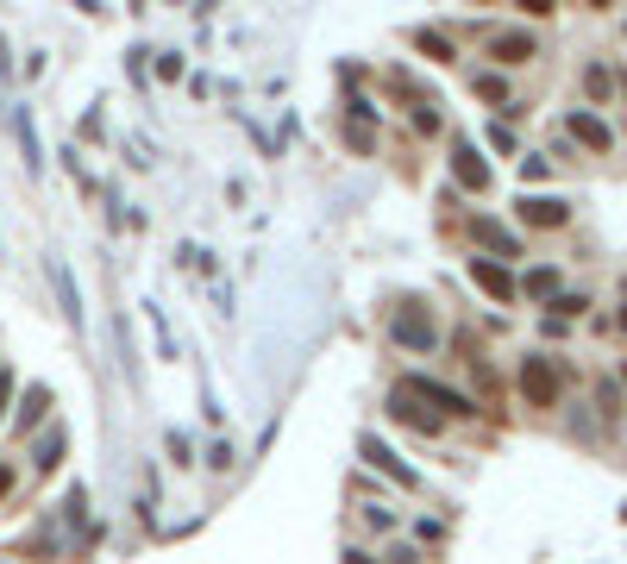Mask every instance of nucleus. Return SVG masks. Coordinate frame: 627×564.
I'll return each instance as SVG.
<instances>
[{
    "label": "nucleus",
    "instance_id": "nucleus-1",
    "mask_svg": "<svg viewBox=\"0 0 627 564\" xmlns=\"http://www.w3.org/2000/svg\"><path fill=\"white\" fill-rule=\"evenodd\" d=\"M396 389H408L414 402H433L439 414H452V420H471V414H483L471 395H458V389H446V383H433V376H402Z\"/></svg>",
    "mask_w": 627,
    "mask_h": 564
},
{
    "label": "nucleus",
    "instance_id": "nucleus-2",
    "mask_svg": "<svg viewBox=\"0 0 627 564\" xmlns=\"http://www.w3.org/2000/svg\"><path fill=\"white\" fill-rule=\"evenodd\" d=\"M521 402L527 408H559V370H552V358L521 364Z\"/></svg>",
    "mask_w": 627,
    "mask_h": 564
},
{
    "label": "nucleus",
    "instance_id": "nucleus-3",
    "mask_svg": "<svg viewBox=\"0 0 627 564\" xmlns=\"http://www.w3.org/2000/svg\"><path fill=\"white\" fill-rule=\"evenodd\" d=\"M452 176H458V188H471V195H490V163H483V151L471 138L452 145Z\"/></svg>",
    "mask_w": 627,
    "mask_h": 564
},
{
    "label": "nucleus",
    "instance_id": "nucleus-4",
    "mask_svg": "<svg viewBox=\"0 0 627 564\" xmlns=\"http://www.w3.org/2000/svg\"><path fill=\"white\" fill-rule=\"evenodd\" d=\"M389 339H396V345H414V351H433V345H439V326H433L421 308H402L396 320H389Z\"/></svg>",
    "mask_w": 627,
    "mask_h": 564
},
{
    "label": "nucleus",
    "instance_id": "nucleus-5",
    "mask_svg": "<svg viewBox=\"0 0 627 564\" xmlns=\"http://www.w3.org/2000/svg\"><path fill=\"white\" fill-rule=\"evenodd\" d=\"M358 452H364V464H370V470H383V477H396L402 489H414V483H421V477H414V470H408L396 452H389V445H383L377 433H364V439H358Z\"/></svg>",
    "mask_w": 627,
    "mask_h": 564
},
{
    "label": "nucleus",
    "instance_id": "nucleus-6",
    "mask_svg": "<svg viewBox=\"0 0 627 564\" xmlns=\"http://www.w3.org/2000/svg\"><path fill=\"white\" fill-rule=\"evenodd\" d=\"M490 57L508 63V69H521V63L540 57V38H533V32H490Z\"/></svg>",
    "mask_w": 627,
    "mask_h": 564
},
{
    "label": "nucleus",
    "instance_id": "nucleus-7",
    "mask_svg": "<svg viewBox=\"0 0 627 564\" xmlns=\"http://www.w3.org/2000/svg\"><path fill=\"white\" fill-rule=\"evenodd\" d=\"M471 282H477L483 295H496V301H515V295H521V282L508 276L496 257H471Z\"/></svg>",
    "mask_w": 627,
    "mask_h": 564
},
{
    "label": "nucleus",
    "instance_id": "nucleus-8",
    "mask_svg": "<svg viewBox=\"0 0 627 564\" xmlns=\"http://www.w3.org/2000/svg\"><path fill=\"white\" fill-rule=\"evenodd\" d=\"M521 220L527 226H565L571 201H559V195H521Z\"/></svg>",
    "mask_w": 627,
    "mask_h": 564
},
{
    "label": "nucleus",
    "instance_id": "nucleus-9",
    "mask_svg": "<svg viewBox=\"0 0 627 564\" xmlns=\"http://www.w3.org/2000/svg\"><path fill=\"white\" fill-rule=\"evenodd\" d=\"M565 126H571V138H577V145H590L596 157H602V151H615V132H609V126H602V120H596V113H584V107H577V113H571V120H565Z\"/></svg>",
    "mask_w": 627,
    "mask_h": 564
},
{
    "label": "nucleus",
    "instance_id": "nucleus-10",
    "mask_svg": "<svg viewBox=\"0 0 627 564\" xmlns=\"http://www.w3.org/2000/svg\"><path fill=\"white\" fill-rule=\"evenodd\" d=\"M389 414H396V420H408L414 433H439V427H446V414H421V408H414V395H408V389H396V402H389Z\"/></svg>",
    "mask_w": 627,
    "mask_h": 564
},
{
    "label": "nucleus",
    "instance_id": "nucleus-11",
    "mask_svg": "<svg viewBox=\"0 0 627 564\" xmlns=\"http://www.w3.org/2000/svg\"><path fill=\"white\" fill-rule=\"evenodd\" d=\"M471 239L490 245V251H502V257H521V239L508 226H496V220H471Z\"/></svg>",
    "mask_w": 627,
    "mask_h": 564
},
{
    "label": "nucleus",
    "instance_id": "nucleus-12",
    "mask_svg": "<svg viewBox=\"0 0 627 564\" xmlns=\"http://www.w3.org/2000/svg\"><path fill=\"white\" fill-rule=\"evenodd\" d=\"M521 289H527L533 301H546V295H559V270H552V264H540V270H527V276H521Z\"/></svg>",
    "mask_w": 627,
    "mask_h": 564
},
{
    "label": "nucleus",
    "instance_id": "nucleus-13",
    "mask_svg": "<svg viewBox=\"0 0 627 564\" xmlns=\"http://www.w3.org/2000/svg\"><path fill=\"white\" fill-rule=\"evenodd\" d=\"M414 51H427L433 63H452V38L433 32V26H421V32H414Z\"/></svg>",
    "mask_w": 627,
    "mask_h": 564
},
{
    "label": "nucleus",
    "instance_id": "nucleus-14",
    "mask_svg": "<svg viewBox=\"0 0 627 564\" xmlns=\"http://www.w3.org/2000/svg\"><path fill=\"white\" fill-rule=\"evenodd\" d=\"M44 408H51V389H26V395H19V427L44 420Z\"/></svg>",
    "mask_w": 627,
    "mask_h": 564
},
{
    "label": "nucleus",
    "instance_id": "nucleus-15",
    "mask_svg": "<svg viewBox=\"0 0 627 564\" xmlns=\"http://www.w3.org/2000/svg\"><path fill=\"white\" fill-rule=\"evenodd\" d=\"M596 408H602V420L615 427V420H621V383H609V376H602V383H596Z\"/></svg>",
    "mask_w": 627,
    "mask_h": 564
},
{
    "label": "nucleus",
    "instance_id": "nucleus-16",
    "mask_svg": "<svg viewBox=\"0 0 627 564\" xmlns=\"http://www.w3.org/2000/svg\"><path fill=\"white\" fill-rule=\"evenodd\" d=\"M477 94H483L490 107H515V101H508V82L496 76V69H483V76H477Z\"/></svg>",
    "mask_w": 627,
    "mask_h": 564
},
{
    "label": "nucleus",
    "instance_id": "nucleus-17",
    "mask_svg": "<svg viewBox=\"0 0 627 564\" xmlns=\"http://www.w3.org/2000/svg\"><path fill=\"white\" fill-rule=\"evenodd\" d=\"M584 88H590V101H609V94H615V76H609L602 63H590V69H584Z\"/></svg>",
    "mask_w": 627,
    "mask_h": 564
},
{
    "label": "nucleus",
    "instance_id": "nucleus-18",
    "mask_svg": "<svg viewBox=\"0 0 627 564\" xmlns=\"http://www.w3.org/2000/svg\"><path fill=\"white\" fill-rule=\"evenodd\" d=\"M414 132H427V138H433V132H439V113H433V107H427V101H421V107H414Z\"/></svg>",
    "mask_w": 627,
    "mask_h": 564
},
{
    "label": "nucleus",
    "instance_id": "nucleus-19",
    "mask_svg": "<svg viewBox=\"0 0 627 564\" xmlns=\"http://www.w3.org/2000/svg\"><path fill=\"white\" fill-rule=\"evenodd\" d=\"M515 7H521L527 19H546V13H559V0H515Z\"/></svg>",
    "mask_w": 627,
    "mask_h": 564
},
{
    "label": "nucleus",
    "instance_id": "nucleus-20",
    "mask_svg": "<svg viewBox=\"0 0 627 564\" xmlns=\"http://www.w3.org/2000/svg\"><path fill=\"white\" fill-rule=\"evenodd\" d=\"M552 308H559L565 320H577V314H584V308H590V301H584V295H559V301H552Z\"/></svg>",
    "mask_w": 627,
    "mask_h": 564
},
{
    "label": "nucleus",
    "instance_id": "nucleus-21",
    "mask_svg": "<svg viewBox=\"0 0 627 564\" xmlns=\"http://www.w3.org/2000/svg\"><path fill=\"white\" fill-rule=\"evenodd\" d=\"M63 458V433H51V439H44V458H38V470H51Z\"/></svg>",
    "mask_w": 627,
    "mask_h": 564
},
{
    "label": "nucleus",
    "instance_id": "nucleus-22",
    "mask_svg": "<svg viewBox=\"0 0 627 564\" xmlns=\"http://www.w3.org/2000/svg\"><path fill=\"white\" fill-rule=\"evenodd\" d=\"M7 395H13V376H7V364H0V408H7Z\"/></svg>",
    "mask_w": 627,
    "mask_h": 564
},
{
    "label": "nucleus",
    "instance_id": "nucleus-23",
    "mask_svg": "<svg viewBox=\"0 0 627 564\" xmlns=\"http://www.w3.org/2000/svg\"><path fill=\"white\" fill-rule=\"evenodd\" d=\"M7 489H13V470H7V464H0V496H7Z\"/></svg>",
    "mask_w": 627,
    "mask_h": 564
},
{
    "label": "nucleus",
    "instance_id": "nucleus-24",
    "mask_svg": "<svg viewBox=\"0 0 627 564\" xmlns=\"http://www.w3.org/2000/svg\"><path fill=\"white\" fill-rule=\"evenodd\" d=\"M590 7H615V0H590Z\"/></svg>",
    "mask_w": 627,
    "mask_h": 564
},
{
    "label": "nucleus",
    "instance_id": "nucleus-25",
    "mask_svg": "<svg viewBox=\"0 0 627 564\" xmlns=\"http://www.w3.org/2000/svg\"><path fill=\"white\" fill-rule=\"evenodd\" d=\"M621 383H627V364H621Z\"/></svg>",
    "mask_w": 627,
    "mask_h": 564
},
{
    "label": "nucleus",
    "instance_id": "nucleus-26",
    "mask_svg": "<svg viewBox=\"0 0 627 564\" xmlns=\"http://www.w3.org/2000/svg\"><path fill=\"white\" fill-rule=\"evenodd\" d=\"M621 326H627V308H621Z\"/></svg>",
    "mask_w": 627,
    "mask_h": 564
},
{
    "label": "nucleus",
    "instance_id": "nucleus-27",
    "mask_svg": "<svg viewBox=\"0 0 627 564\" xmlns=\"http://www.w3.org/2000/svg\"><path fill=\"white\" fill-rule=\"evenodd\" d=\"M621 521H627V508H621Z\"/></svg>",
    "mask_w": 627,
    "mask_h": 564
}]
</instances>
